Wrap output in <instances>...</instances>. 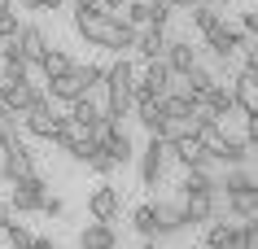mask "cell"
I'll return each mask as SVG.
<instances>
[{"instance_id":"obj_1","label":"cell","mask_w":258,"mask_h":249,"mask_svg":"<svg viewBox=\"0 0 258 249\" xmlns=\"http://www.w3.org/2000/svg\"><path fill=\"white\" fill-rule=\"evenodd\" d=\"M75 31H79L88 44H96V48H114V53H122V48L136 44V27H132L127 18L101 9V5H79V9H75Z\"/></svg>"},{"instance_id":"obj_2","label":"cell","mask_w":258,"mask_h":249,"mask_svg":"<svg viewBox=\"0 0 258 249\" xmlns=\"http://www.w3.org/2000/svg\"><path fill=\"white\" fill-rule=\"evenodd\" d=\"M132 101H136V66H132L127 57H118V61L105 70V114L122 123V118L132 114Z\"/></svg>"},{"instance_id":"obj_3","label":"cell","mask_w":258,"mask_h":249,"mask_svg":"<svg viewBox=\"0 0 258 249\" xmlns=\"http://www.w3.org/2000/svg\"><path fill=\"white\" fill-rule=\"evenodd\" d=\"M31 171H35V162H31V149L18 140V127L0 131V175L14 184V180H22V175H31Z\"/></svg>"},{"instance_id":"obj_4","label":"cell","mask_w":258,"mask_h":249,"mask_svg":"<svg viewBox=\"0 0 258 249\" xmlns=\"http://www.w3.org/2000/svg\"><path fill=\"white\" fill-rule=\"evenodd\" d=\"M171 157H175L171 140L153 131L149 144H145V153H140V180H145V188H153V184L162 180V171H166V162H171Z\"/></svg>"},{"instance_id":"obj_5","label":"cell","mask_w":258,"mask_h":249,"mask_svg":"<svg viewBox=\"0 0 258 249\" xmlns=\"http://www.w3.org/2000/svg\"><path fill=\"white\" fill-rule=\"evenodd\" d=\"M14 193H9V206H14V214H35V210L44 206V197H48V184L31 171V175H22V180L9 184Z\"/></svg>"},{"instance_id":"obj_6","label":"cell","mask_w":258,"mask_h":249,"mask_svg":"<svg viewBox=\"0 0 258 249\" xmlns=\"http://www.w3.org/2000/svg\"><path fill=\"white\" fill-rule=\"evenodd\" d=\"M22 127H27L31 136H40V140H57V131L66 127V118H61V114H53L48 97H44V101H35V105L22 114Z\"/></svg>"},{"instance_id":"obj_7","label":"cell","mask_w":258,"mask_h":249,"mask_svg":"<svg viewBox=\"0 0 258 249\" xmlns=\"http://www.w3.org/2000/svg\"><path fill=\"white\" fill-rule=\"evenodd\" d=\"M245 40H249V35H245L241 27H228L223 18H219V22H215L210 31H206V44H210V53H215V57H223V61L241 53V48H245Z\"/></svg>"},{"instance_id":"obj_8","label":"cell","mask_w":258,"mask_h":249,"mask_svg":"<svg viewBox=\"0 0 258 249\" xmlns=\"http://www.w3.org/2000/svg\"><path fill=\"white\" fill-rule=\"evenodd\" d=\"M92 92V83H88V74H83V66H70L66 74H57V79H48V97L53 101H79Z\"/></svg>"},{"instance_id":"obj_9","label":"cell","mask_w":258,"mask_h":249,"mask_svg":"<svg viewBox=\"0 0 258 249\" xmlns=\"http://www.w3.org/2000/svg\"><path fill=\"white\" fill-rule=\"evenodd\" d=\"M118 210H122V197H118L114 184H96L92 193H88V214H92V219L114 223V219H118Z\"/></svg>"},{"instance_id":"obj_10","label":"cell","mask_w":258,"mask_h":249,"mask_svg":"<svg viewBox=\"0 0 258 249\" xmlns=\"http://www.w3.org/2000/svg\"><path fill=\"white\" fill-rule=\"evenodd\" d=\"M179 210H184V223H210V214H215V188H184Z\"/></svg>"},{"instance_id":"obj_11","label":"cell","mask_w":258,"mask_h":249,"mask_svg":"<svg viewBox=\"0 0 258 249\" xmlns=\"http://www.w3.org/2000/svg\"><path fill=\"white\" fill-rule=\"evenodd\" d=\"M171 66H166L162 57H153V61H145V79H136V92H149V97H166L171 92Z\"/></svg>"},{"instance_id":"obj_12","label":"cell","mask_w":258,"mask_h":249,"mask_svg":"<svg viewBox=\"0 0 258 249\" xmlns=\"http://www.w3.org/2000/svg\"><path fill=\"white\" fill-rule=\"evenodd\" d=\"M197 105H202V110H210V118H215V123H223V118L236 110V101H232V88H228V83H219V79L210 83V92H206Z\"/></svg>"},{"instance_id":"obj_13","label":"cell","mask_w":258,"mask_h":249,"mask_svg":"<svg viewBox=\"0 0 258 249\" xmlns=\"http://www.w3.org/2000/svg\"><path fill=\"white\" fill-rule=\"evenodd\" d=\"M132 110H136V118L145 123V131H162L166 114H162V97H149V92H136V101H132Z\"/></svg>"},{"instance_id":"obj_14","label":"cell","mask_w":258,"mask_h":249,"mask_svg":"<svg viewBox=\"0 0 258 249\" xmlns=\"http://www.w3.org/2000/svg\"><path fill=\"white\" fill-rule=\"evenodd\" d=\"M162 61L171 66V74H175V79H184V74L197 66V53H192V44H188V40H166Z\"/></svg>"},{"instance_id":"obj_15","label":"cell","mask_w":258,"mask_h":249,"mask_svg":"<svg viewBox=\"0 0 258 249\" xmlns=\"http://www.w3.org/2000/svg\"><path fill=\"white\" fill-rule=\"evenodd\" d=\"M5 101L18 114H27L35 101H44V92H40V83H31V79H14V83H5Z\"/></svg>"},{"instance_id":"obj_16","label":"cell","mask_w":258,"mask_h":249,"mask_svg":"<svg viewBox=\"0 0 258 249\" xmlns=\"http://www.w3.org/2000/svg\"><path fill=\"white\" fill-rule=\"evenodd\" d=\"M14 44H18V48H22V57H27L31 66H40V57L48 53V35H44L40 27H18Z\"/></svg>"},{"instance_id":"obj_17","label":"cell","mask_w":258,"mask_h":249,"mask_svg":"<svg viewBox=\"0 0 258 249\" xmlns=\"http://www.w3.org/2000/svg\"><path fill=\"white\" fill-rule=\"evenodd\" d=\"M228 210L236 214V219H254V214H258V180L232 188V193H228Z\"/></svg>"},{"instance_id":"obj_18","label":"cell","mask_w":258,"mask_h":249,"mask_svg":"<svg viewBox=\"0 0 258 249\" xmlns=\"http://www.w3.org/2000/svg\"><path fill=\"white\" fill-rule=\"evenodd\" d=\"M66 118H75V123H83V127H88V131H101V123H105L109 114L101 110V105H96V101H92V92H88V97L70 101V114H66Z\"/></svg>"},{"instance_id":"obj_19","label":"cell","mask_w":258,"mask_h":249,"mask_svg":"<svg viewBox=\"0 0 258 249\" xmlns=\"http://www.w3.org/2000/svg\"><path fill=\"white\" fill-rule=\"evenodd\" d=\"M232 101H236V110H241V114H258V79L249 74V70L236 74V83H232Z\"/></svg>"},{"instance_id":"obj_20","label":"cell","mask_w":258,"mask_h":249,"mask_svg":"<svg viewBox=\"0 0 258 249\" xmlns=\"http://www.w3.org/2000/svg\"><path fill=\"white\" fill-rule=\"evenodd\" d=\"M145 61H153V57L166 53V31L162 27H136V44H132Z\"/></svg>"},{"instance_id":"obj_21","label":"cell","mask_w":258,"mask_h":249,"mask_svg":"<svg viewBox=\"0 0 258 249\" xmlns=\"http://www.w3.org/2000/svg\"><path fill=\"white\" fill-rule=\"evenodd\" d=\"M114 245H118V236H114V227L101 223V219H92L79 232V249H114Z\"/></svg>"},{"instance_id":"obj_22","label":"cell","mask_w":258,"mask_h":249,"mask_svg":"<svg viewBox=\"0 0 258 249\" xmlns=\"http://www.w3.org/2000/svg\"><path fill=\"white\" fill-rule=\"evenodd\" d=\"M192 110H197V97H188V92H184V88H171V92H166L162 97V114L166 118H192Z\"/></svg>"},{"instance_id":"obj_23","label":"cell","mask_w":258,"mask_h":249,"mask_svg":"<svg viewBox=\"0 0 258 249\" xmlns=\"http://www.w3.org/2000/svg\"><path fill=\"white\" fill-rule=\"evenodd\" d=\"M70 66H75V61H70V53H66V48H53V44H48V53L40 57V70H44V88H48V79L66 74Z\"/></svg>"},{"instance_id":"obj_24","label":"cell","mask_w":258,"mask_h":249,"mask_svg":"<svg viewBox=\"0 0 258 249\" xmlns=\"http://www.w3.org/2000/svg\"><path fill=\"white\" fill-rule=\"evenodd\" d=\"M153 219H158V232L171 236V232L184 227V210H179L175 201H158V206H153Z\"/></svg>"},{"instance_id":"obj_25","label":"cell","mask_w":258,"mask_h":249,"mask_svg":"<svg viewBox=\"0 0 258 249\" xmlns=\"http://www.w3.org/2000/svg\"><path fill=\"white\" fill-rule=\"evenodd\" d=\"M210 83H215V74H210V70H206V66H192L188 74H184V92L202 101L206 92H210Z\"/></svg>"},{"instance_id":"obj_26","label":"cell","mask_w":258,"mask_h":249,"mask_svg":"<svg viewBox=\"0 0 258 249\" xmlns=\"http://www.w3.org/2000/svg\"><path fill=\"white\" fill-rule=\"evenodd\" d=\"M132 227L140 236H158V219H153V206H136L132 210Z\"/></svg>"},{"instance_id":"obj_27","label":"cell","mask_w":258,"mask_h":249,"mask_svg":"<svg viewBox=\"0 0 258 249\" xmlns=\"http://www.w3.org/2000/svg\"><path fill=\"white\" fill-rule=\"evenodd\" d=\"M188 9H192V27L202 31V35H206V31H210V27H215V22H219L215 5H202V0H197V5H188Z\"/></svg>"},{"instance_id":"obj_28","label":"cell","mask_w":258,"mask_h":249,"mask_svg":"<svg viewBox=\"0 0 258 249\" xmlns=\"http://www.w3.org/2000/svg\"><path fill=\"white\" fill-rule=\"evenodd\" d=\"M0 232H5V240H9V245H14V249H27V245H31V232H27V227H22V223H18V219L0 223Z\"/></svg>"},{"instance_id":"obj_29","label":"cell","mask_w":258,"mask_h":249,"mask_svg":"<svg viewBox=\"0 0 258 249\" xmlns=\"http://www.w3.org/2000/svg\"><path fill=\"white\" fill-rule=\"evenodd\" d=\"M228 236H232V223H210L206 227V249H223Z\"/></svg>"},{"instance_id":"obj_30","label":"cell","mask_w":258,"mask_h":249,"mask_svg":"<svg viewBox=\"0 0 258 249\" xmlns=\"http://www.w3.org/2000/svg\"><path fill=\"white\" fill-rule=\"evenodd\" d=\"M171 0H149V27H162L166 31V22H171Z\"/></svg>"},{"instance_id":"obj_31","label":"cell","mask_w":258,"mask_h":249,"mask_svg":"<svg viewBox=\"0 0 258 249\" xmlns=\"http://www.w3.org/2000/svg\"><path fill=\"white\" fill-rule=\"evenodd\" d=\"M88 166H92L96 175H109V171H114V157L105 153V144H101V140H96V149H92V157H88Z\"/></svg>"},{"instance_id":"obj_32","label":"cell","mask_w":258,"mask_h":249,"mask_svg":"<svg viewBox=\"0 0 258 249\" xmlns=\"http://www.w3.org/2000/svg\"><path fill=\"white\" fill-rule=\"evenodd\" d=\"M127 22H132V27H149V0H132V5H127Z\"/></svg>"},{"instance_id":"obj_33","label":"cell","mask_w":258,"mask_h":249,"mask_svg":"<svg viewBox=\"0 0 258 249\" xmlns=\"http://www.w3.org/2000/svg\"><path fill=\"white\" fill-rule=\"evenodd\" d=\"M18 27H22V22H18V14H14V9H0V40H14V35H18Z\"/></svg>"},{"instance_id":"obj_34","label":"cell","mask_w":258,"mask_h":249,"mask_svg":"<svg viewBox=\"0 0 258 249\" xmlns=\"http://www.w3.org/2000/svg\"><path fill=\"white\" fill-rule=\"evenodd\" d=\"M18 123H22V114H18L9 101L0 97V131H9V127H18Z\"/></svg>"},{"instance_id":"obj_35","label":"cell","mask_w":258,"mask_h":249,"mask_svg":"<svg viewBox=\"0 0 258 249\" xmlns=\"http://www.w3.org/2000/svg\"><path fill=\"white\" fill-rule=\"evenodd\" d=\"M223 249H249V240H245V223H232V236Z\"/></svg>"},{"instance_id":"obj_36","label":"cell","mask_w":258,"mask_h":249,"mask_svg":"<svg viewBox=\"0 0 258 249\" xmlns=\"http://www.w3.org/2000/svg\"><path fill=\"white\" fill-rule=\"evenodd\" d=\"M245 144L258 149V114H245Z\"/></svg>"},{"instance_id":"obj_37","label":"cell","mask_w":258,"mask_h":249,"mask_svg":"<svg viewBox=\"0 0 258 249\" xmlns=\"http://www.w3.org/2000/svg\"><path fill=\"white\" fill-rule=\"evenodd\" d=\"M44 214H48V219H57V214H61V210H66V201H61V197H44Z\"/></svg>"},{"instance_id":"obj_38","label":"cell","mask_w":258,"mask_h":249,"mask_svg":"<svg viewBox=\"0 0 258 249\" xmlns=\"http://www.w3.org/2000/svg\"><path fill=\"white\" fill-rule=\"evenodd\" d=\"M61 0H22V9H31V14H44V9H57Z\"/></svg>"},{"instance_id":"obj_39","label":"cell","mask_w":258,"mask_h":249,"mask_svg":"<svg viewBox=\"0 0 258 249\" xmlns=\"http://www.w3.org/2000/svg\"><path fill=\"white\" fill-rule=\"evenodd\" d=\"M105 70L109 66H83V74H88V83L96 88V83H105Z\"/></svg>"},{"instance_id":"obj_40","label":"cell","mask_w":258,"mask_h":249,"mask_svg":"<svg viewBox=\"0 0 258 249\" xmlns=\"http://www.w3.org/2000/svg\"><path fill=\"white\" fill-rule=\"evenodd\" d=\"M245 240H249V249H258V214L245 219Z\"/></svg>"},{"instance_id":"obj_41","label":"cell","mask_w":258,"mask_h":249,"mask_svg":"<svg viewBox=\"0 0 258 249\" xmlns=\"http://www.w3.org/2000/svg\"><path fill=\"white\" fill-rule=\"evenodd\" d=\"M245 70L258 79V48H254V44H249V53H245Z\"/></svg>"},{"instance_id":"obj_42","label":"cell","mask_w":258,"mask_h":249,"mask_svg":"<svg viewBox=\"0 0 258 249\" xmlns=\"http://www.w3.org/2000/svg\"><path fill=\"white\" fill-rule=\"evenodd\" d=\"M14 219V206H9V197H0V223H9Z\"/></svg>"},{"instance_id":"obj_43","label":"cell","mask_w":258,"mask_h":249,"mask_svg":"<svg viewBox=\"0 0 258 249\" xmlns=\"http://www.w3.org/2000/svg\"><path fill=\"white\" fill-rule=\"evenodd\" d=\"M27 249H57V245H53V240H44V236H31V245H27Z\"/></svg>"},{"instance_id":"obj_44","label":"cell","mask_w":258,"mask_h":249,"mask_svg":"<svg viewBox=\"0 0 258 249\" xmlns=\"http://www.w3.org/2000/svg\"><path fill=\"white\" fill-rule=\"evenodd\" d=\"M171 5H175V9H188V5H197V0H171Z\"/></svg>"},{"instance_id":"obj_45","label":"cell","mask_w":258,"mask_h":249,"mask_svg":"<svg viewBox=\"0 0 258 249\" xmlns=\"http://www.w3.org/2000/svg\"><path fill=\"white\" fill-rule=\"evenodd\" d=\"M0 9H14V0H0Z\"/></svg>"},{"instance_id":"obj_46","label":"cell","mask_w":258,"mask_h":249,"mask_svg":"<svg viewBox=\"0 0 258 249\" xmlns=\"http://www.w3.org/2000/svg\"><path fill=\"white\" fill-rule=\"evenodd\" d=\"M75 5H96V0H75Z\"/></svg>"},{"instance_id":"obj_47","label":"cell","mask_w":258,"mask_h":249,"mask_svg":"<svg viewBox=\"0 0 258 249\" xmlns=\"http://www.w3.org/2000/svg\"><path fill=\"white\" fill-rule=\"evenodd\" d=\"M202 5H219V0H202Z\"/></svg>"},{"instance_id":"obj_48","label":"cell","mask_w":258,"mask_h":249,"mask_svg":"<svg viewBox=\"0 0 258 249\" xmlns=\"http://www.w3.org/2000/svg\"><path fill=\"white\" fill-rule=\"evenodd\" d=\"M140 249H158V245H140Z\"/></svg>"},{"instance_id":"obj_49","label":"cell","mask_w":258,"mask_h":249,"mask_svg":"<svg viewBox=\"0 0 258 249\" xmlns=\"http://www.w3.org/2000/svg\"><path fill=\"white\" fill-rule=\"evenodd\" d=\"M0 240H5V232H0Z\"/></svg>"}]
</instances>
